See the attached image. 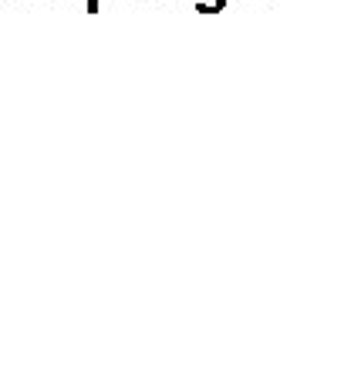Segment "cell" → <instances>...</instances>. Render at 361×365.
<instances>
[{
  "mask_svg": "<svg viewBox=\"0 0 361 365\" xmlns=\"http://www.w3.org/2000/svg\"><path fill=\"white\" fill-rule=\"evenodd\" d=\"M209 7H213V11H219V7H223V0H213V4H209Z\"/></svg>",
  "mask_w": 361,
  "mask_h": 365,
  "instance_id": "6da1fadb",
  "label": "cell"
}]
</instances>
